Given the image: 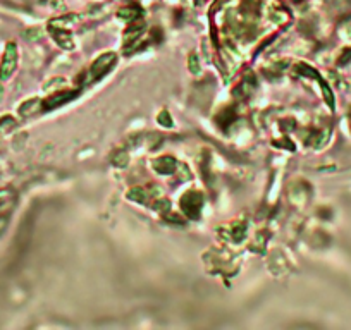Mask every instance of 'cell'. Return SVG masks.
I'll return each instance as SVG.
<instances>
[{
    "label": "cell",
    "mask_w": 351,
    "mask_h": 330,
    "mask_svg": "<svg viewBox=\"0 0 351 330\" xmlns=\"http://www.w3.org/2000/svg\"><path fill=\"white\" fill-rule=\"evenodd\" d=\"M181 207H183L184 213L190 218L196 220L200 217L201 207H203V196L198 191H188L183 198H181Z\"/></svg>",
    "instance_id": "6da1fadb"
},
{
    "label": "cell",
    "mask_w": 351,
    "mask_h": 330,
    "mask_svg": "<svg viewBox=\"0 0 351 330\" xmlns=\"http://www.w3.org/2000/svg\"><path fill=\"white\" fill-rule=\"evenodd\" d=\"M16 67H17V47H16V43H9L5 47V52H3V57H2V64H0V79H2V81H7V79L14 74Z\"/></svg>",
    "instance_id": "7a4b0ae2"
},
{
    "label": "cell",
    "mask_w": 351,
    "mask_h": 330,
    "mask_svg": "<svg viewBox=\"0 0 351 330\" xmlns=\"http://www.w3.org/2000/svg\"><path fill=\"white\" fill-rule=\"evenodd\" d=\"M116 60H117V55L114 54V52H107V54L100 55V57L96 59V60L93 62V65H92V83L102 79L103 76H105L107 72L114 67Z\"/></svg>",
    "instance_id": "3957f363"
},
{
    "label": "cell",
    "mask_w": 351,
    "mask_h": 330,
    "mask_svg": "<svg viewBox=\"0 0 351 330\" xmlns=\"http://www.w3.org/2000/svg\"><path fill=\"white\" fill-rule=\"evenodd\" d=\"M78 95V91L76 90H72V91H59L55 93V95L48 96L45 102H41V110H54L57 109V107L64 105V103L71 102L74 96Z\"/></svg>",
    "instance_id": "277c9868"
},
{
    "label": "cell",
    "mask_w": 351,
    "mask_h": 330,
    "mask_svg": "<svg viewBox=\"0 0 351 330\" xmlns=\"http://www.w3.org/2000/svg\"><path fill=\"white\" fill-rule=\"evenodd\" d=\"M50 34L54 36V40L57 41L62 48H65V50H71V48L74 47L71 33H67L65 28H57L55 24H50Z\"/></svg>",
    "instance_id": "5b68a950"
},
{
    "label": "cell",
    "mask_w": 351,
    "mask_h": 330,
    "mask_svg": "<svg viewBox=\"0 0 351 330\" xmlns=\"http://www.w3.org/2000/svg\"><path fill=\"white\" fill-rule=\"evenodd\" d=\"M154 167L155 170H157L159 174H164V176H167V174H172L176 172V160L172 157H162V158H157V160L154 162Z\"/></svg>",
    "instance_id": "8992f818"
},
{
    "label": "cell",
    "mask_w": 351,
    "mask_h": 330,
    "mask_svg": "<svg viewBox=\"0 0 351 330\" xmlns=\"http://www.w3.org/2000/svg\"><path fill=\"white\" fill-rule=\"evenodd\" d=\"M38 110H41V102L36 98L28 100V102H24L23 105L19 107V114L23 117H31L33 114H36Z\"/></svg>",
    "instance_id": "52a82bcc"
},
{
    "label": "cell",
    "mask_w": 351,
    "mask_h": 330,
    "mask_svg": "<svg viewBox=\"0 0 351 330\" xmlns=\"http://www.w3.org/2000/svg\"><path fill=\"white\" fill-rule=\"evenodd\" d=\"M147 196H148V193H145L141 187H134V189H131L129 194H128L129 200L138 201V203H145V201H147Z\"/></svg>",
    "instance_id": "ba28073f"
},
{
    "label": "cell",
    "mask_w": 351,
    "mask_h": 330,
    "mask_svg": "<svg viewBox=\"0 0 351 330\" xmlns=\"http://www.w3.org/2000/svg\"><path fill=\"white\" fill-rule=\"evenodd\" d=\"M128 162H129V157H128L126 151H117L112 157V164L116 167H126Z\"/></svg>",
    "instance_id": "9c48e42d"
},
{
    "label": "cell",
    "mask_w": 351,
    "mask_h": 330,
    "mask_svg": "<svg viewBox=\"0 0 351 330\" xmlns=\"http://www.w3.org/2000/svg\"><path fill=\"white\" fill-rule=\"evenodd\" d=\"M232 116H234V114H232V110H231V109H227L224 114H221V116H219V124H221L222 127H225V126H227V124H231Z\"/></svg>",
    "instance_id": "30bf717a"
},
{
    "label": "cell",
    "mask_w": 351,
    "mask_h": 330,
    "mask_svg": "<svg viewBox=\"0 0 351 330\" xmlns=\"http://www.w3.org/2000/svg\"><path fill=\"white\" fill-rule=\"evenodd\" d=\"M188 65H190V69H191V72H193V74H196V72L200 71V62H198V57H196V55H190Z\"/></svg>",
    "instance_id": "8fae6325"
},
{
    "label": "cell",
    "mask_w": 351,
    "mask_h": 330,
    "mask_svg": "<svg viewBox=\"0 0 351 330\" xmlns=\"http://www.w3.org/2000/svg\"><path fill=\"white\" fill-rule=\"evenodd\" d=\"M159 122H164V126H165V127H171V126H172L171 117H169V114L165 112V110H162V114H160V116H159Z\"/></svg>",
    "instance_id": "7c38bea8"
},
{
    "label": "cell",
    "mask_w": 351,
    "mask_h": 330,
    "mask_svg": "<svg viewBox=\"0 0 351 330\" xmlns=\"http://www.w3.org/2000/svg\"><path fill=\"white\" fill-rule=\"evenodd\" d=\"M245 229H246V225L241 224L239 227H236L234 231H232V238H234V241H239V239L243 238V234H245Z\"/></svg>",
    "instance_id": "4fadbf2b"
},
{
    "label": "cell",
    "mask_w": 351,
    "mask_h": 330,
    "mask_svg": "<svg viewBox=\"0 0 351 330\" xmlns=\"http://www.w3.org/2000/svg\"><path fill=\"white\" fill-rule=\"evenodd\" d=\"M176 169H177V170H179V172H181V180H188V179H190V177H191L190 170H188V169H186V167H184L183 164H181V165H177V167H176Z\"/></svg>",
    "instance_id": "5bb4252c"
}]
</instances>
